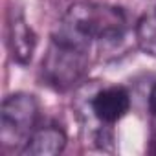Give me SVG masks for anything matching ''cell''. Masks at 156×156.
I'll use <instances>...</instances> for the list:
<instances>
[{
	"mask_svg": "<svg viewBox=\"0 0 156 156\" xmlns=\"http://www.w3.org/2000/svg\"><path fill=\"white\" fill-rule=\"evenodd\" d=\"M129 31L127 13L110 4L101 2H75L62 15L55 33L68 37L79 44L92 48V44L116 46Z\"/></svg>",
	"mask_w": 156,
	"mask_h": 156,
	"instance_id": "6da1fadb",
	"label": "cell"
},
{
	"mask_svg": "<svg viewBox=\"0 0 156 156\" xmlns=\"http://www.w3.org/2000/svg\"><path fill=\"white\" fill-rule=\"evenodd\" d=\"M90 64V48L59 33L51 35L48 50L41 64L44 85L53 90H70L79 83Z\"/></svg>",
	"mask_w": 156,
	"mask_h": 156,
	"instance_id": "7a4b0ae2",
	"label": "cell"
},
{
	"mask_svg": "<svg viewBox=\"0 0 156 156\" xmlns=\"http://www.w3.org/2000/svg\"><path fill=\"white\" fill-rule=\"evenodd\" d=\"M39 101L26 92L11 94L4 99L0 110V140L4 149L22 151L37 129Z\"/></svg>",
	"mask_w": 156,
	"mask_h": 156,
	"instance_id": "3957f363",
	"label": "cell"
},
{
	"mask_svg": "<svg viewBox=\"0 0 156 156\" xmlns=\"http://www.w3.org/2000/svg\"><path fill=\"white\" fill-rule=\"evenodd\" d=\"M90 108L101 125L110 127L125 118L130 110V96L123 87H107L94 94V98L90 99Z\"/></svg>",
	"mask_w": 156,
	"mask_h": 156,
	"instance_id": "277c9868",
	"label": "cell"
},
{
	"mask_svg": "<svg viewBox=\"0 0 156 156\" xmlns=\"http://www.w3.org/2000/svg\"><path fill=\"white\" fill-rule=\"evenodd\" d=\"M8 42L13 59L19 64H28L37 48V35L26 22L20 11H13L8 24Z\"/></svg>",
	"mask_w": 156,
	"mask_h": 156,
	"instance_id": "5b68a950",
	"label": "cell"
},
{
	"mask_svg": "<svg viewBox=\"0 0 156 156\" xmlns=\"http://www.w3.org/2000/svg\"><path fill=\"white\" fill-rule=\"evenodd\" d=\"M66 147V134L61 127L46 125L41 129H35V132L30 136L28 143L22 147L20 154L24 156H53L62 152Z\"/></svg>",
	"mask_w": 156,
	"mask_h": 156,
	"instance_id": "8992f818",
	"label": "cell"
},
{
	"mask_svg": "<svg viewBox=\"0 0 156 156\" xmlns=\"http://www.w3.org/2000/svg\"><path fill=\"white\" fill-rule=\"evenodd\" d=\"M134 33H136L138 46L145 53L156 57V8L152 13H147L138 20Z\"/></svg>",
	"mask_w": 156,
	"mask_h": 156,
	"instance_id": "52a82bcc",
	"label": "cell"
},
{
	"mask_svg": "<svg viewBox=\"0 0 156 156\" xmlns=\"http://www.w3.org/2000/svg\"><path fill=\"white\" fill-rule=\"evenodd\" d=\"M149 108H151V114L156 119V83H154V87L151 88V94H149Z\"/></svg>",
	"mask_w": 156,
	"mask_h": 156,
	"instance_id": "ba28073f",
	"label": "cell"
},
{
	"mask_svg": "<svg viewBox=\"0 0 156 156\" xmlns=\"http://www.w3.org/2000/svg\"><path fill=\"white\" fill-rule=\"evenodd\" d=\"M149 151H151L152 154H156V132H154V136H152V140H151V147H149Z\"/></svg>",
	"mask_w": 156,
	"mask_h": 156,
	"instance_id": "9c48e42d",
	"label": "cell"
}]
</instances>
